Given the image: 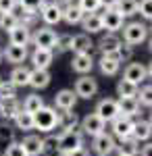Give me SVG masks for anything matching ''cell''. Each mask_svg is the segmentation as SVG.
Masks as SVG:
<instances>
[{
	"mask_svg": "<svg viewBox=\"0 0 152 156\" xmlns=\"http://www.w3.org/2000/svg\"><path fill=\"white\" fill-rule=\"evenodd\" d=\"M59 127V112L52 106L40 108L34 115V129H38L40 133H52Z\"/></svg>",
	"mask_w": 152,
	"mask_h": 156,
	"instance_id": "1",
	"label": "cell"
},
{
	"mask_svg": "<svg viewBox=\"0 0 152 156\" xmlns=\"http://www.w3.org/2000/svg\"><path fill=\"white\" fill-rule=\"evenodd\" d=\"M56 137H59V148H60V152H63V156L71 154V152L77 150V148H83V133H81V129L60 131Z\"/></svg>",
	"mask_w": 152,
	"mask_h": 156,
	"instance_id": "2",
	"label": "cell"
},
{
	"mask_svg": "<svg viewBox=\"0 0 152 156\" xmlns=\"http://www.w3.org/2000/svg\"><path fill=\"white\" fill-rule=\"evenodd\" d=\"M148 37V27L140 21H131V23L123 25V42L129 46H138L142 42H146Z\"/></svg>",
	"mask_w": 152,
	"mask_h": 156,
	"instance_id": "3",
	"label": "cell"
},
{
	"mask_svg": "<svg viewBox=\"0 0 152 156\" xmlns=\"http://www.w3.org/2000/svg\"><path fill=\"white\" fill-rule=\"evenodd\" d=\"M92 150L96 156H110L113 152H117V140L113 137V133H100L92 137Z\"/></svg>",
	"mask_w": 152,
	"mask_h": 156,
	"instance_id": "4",
	"label": "cell"
},
{
	"mask_svg": "<svg viewBox=\"0 0 152 156\" xmlns=\"http://www.w3.org/2000/svg\"><path fill=\"white\" fill-rule=\"evenodd\" d=\"M133 129H136V121L129 119V117H123L119 115L115 121H110V133L115 140H125V137H131L133 135Z\"/></svg>",
	"mask_w": 152,
	"mask_h": 156,
	"instance_id": "5",
	"label": "cell"
},
{
	"mask_svg": "<svg viewBox=\"0 0 152 156\" xmlns=\"http://www.w3.org/2000/svg\"><path fill=\"white\" fill-rule=\"evenodd\" d=\"M79 129H81L83 135L96 137V135H100V133L106 131V123L100 119L96 112H88V115L81 119V123H79Z\"/></svg>",
	"mask_w": 152,
	"mask_h": 156,
	"instance_id": "6",
	"label": "cell"
},
{
	"mask_svg": "<svg viewBox=\"0 0 152 156\" xmlns=\"http://www.w3.org/2000/svg\"><path fill=\"white\" fill-rule=\"evenodd\" d=\"M73 92L77 94V98H83V100H92L96 94H98V81L94 79L92 75H81L75 85H73Z\"/></svg>",
	"mask_w": 152,
	"mask_h": 156,
	"instance_id": "7",
	"label": "cell"
},
{
	"mask_svg": "<svg viewBox=\"0 0 152 156\" xmlns=\"http://www.w3.org/2000/svg\"><path fill=\"white\" fill-rule=\"evenodd\" d=\"M56 37L59 34L50 27H40L31 34V42H34L35 48H44V50H54V44H56Z\"/></svg>",
	"mask_w": 152,
	"mask_h": 156,
	"instance_id": "8",
	"label": "cell"
},
{
	"mask_svg": "<svg viewBox=\"0 0 152 156\" xmlns=\"http://www.w3.org/2000/svg\"><path fill=\"white\" fill-rule=\"evenodd\" d=\"M100 119L104 121V123H110V121H115L121 115V110H119V100L115 98H104V100H100L98 104H96V110H94Z\"/></svg>",
	"mask_w": 152,
	"mask_h": 156,
	"instance_id": "9",
	"label": "cell"
},
{
	"mask_svg": "<svg viewBox=\"0 0 152 156\" xmlns=\"http://www.w3.org/2000/svg\"><path fill=\"white\" fill-rule=\"evenodd\" d=\"M100 17H102V27H104L108 34H117L119 29H123L125 17H123L117 9H108V11H104Z\"/></svg>",
	"mask_w": 152,
	"mask_h": 156,
	"instance_id": "10",
	"label": "cell"
},
{
	"mask_svg": "<svg viewBox=\"0 0 152 156\" xmlns=\"http://www.w3.org/2000/svg\"><path fill=\"white\" fill-rule=\"evenodd\" d=\"M40 17H42V21L46 23V27L56 25V23L63 21V6L56 4V2H46V4L42 6V11H40Z\"/></svg>",
	"mask_w": 152,
	"mask_h": 156,
	"instance_id": "11",
	"label": "cell"
},
{
	"mask_svg": "<svg viewBox=\"0 0 152 156\" xmlns=\"http://www.w3.org/2000/svg\"><path fill=\"white\" fill-rule=\"evenodd\" d=\"M146 77H148V69L142 62H129L127 67H125V71H123V79H127V81H131V83H136V85L144 83Z\"/></svg>",
	"mask_w": 152,
	"mask_h": 156,
	"instance_id": "12",
	"label": "cell"
},
{
	"mask_svg": "<svg viewBox=\"0 0 152 156\" xmlns=\"http://www.w3.org/2000/svg\"><path fill=\"white\" fill-rule=\"evenodd\" d=\"M77 94L73 92V90H60L54 94V108L56 110H73V108L77 106Z\"/></svg>",
	"mask_w": 152,
	"mask_h": 156,
	"instance_id": "13",
	"label": "cell"
},
{
	"mask_svg": "<svg viewBox=\"0 0 152 156\" xmlns=\"http://www.w3.org/2000/svg\"><path fill=\"white\" fill-rule=\"evenodd\" d=\"M23 110L19 98H2L0 100V117L4 121H15V117Z\"/></svg>",
	"mask_w": 152,
	"mask_h": 156,
	"instance_id": "14",
	"label": "cell"
},
{
	"mask_svg": "<svg viewBox=\"0 0 152 156\" xmlns=\"http://www.w3.org/2000/svg\"><path fill=\"white\" fill-rule=\"evenodd\" d=\"M2 54H4V58L13 62L15 67L17 65H23L27 56H29V52H27V46H15V44H9L6 48L2 50Z\"/></svg>",
	"mask_w": 152,
	"mask_h": 156,
	"instance_id": "15",
	"label": "cell"
},
{
	"mask_svg": "<svg viewBox=\"0 0 152 156\" xmlns=\"http://www.w3.org/2000/svg\"><path fill=\"white\" fill-rule=\"evenodd\" d=\"M94 46L96 44L88 34H77V36H73V42H71V52L73 54H92Z\"/></svg>",
	"mask_w": 152,
	"mask_h": 156,
	"instance_id": "16",
	"label": "cell"
},
{
	"mask_svg": "<svg viewBox=\"0 0 152 156\" xmlns=\"http://www.w3.org/2000/svg\"><path fill=\"white\" fill-rule=\"evenodd\" d=\"M98 67H100V71L104 73V75L113 77V75H117L119 69H121V60L117 58V54H100Z\"/></svg>",
	"mask_w": 152,
	"mask_h": 156,
	"instance_id": "17",
	"label": "cell"
},
{
	"mask_svg": "<svg viewBox=\"0 0 152 156\" xmlns=\"http://www.w3.org/2000/svg\"><path fill=\"white\" fill-rule=\"evenodd\" d=\"M71 69L79 75H90L94 69V58L92 54H75L71 60Z\"/></svg>",
	"mask_w": 152,
	"mask_h": 156,
	"instance_id": "18",
	"label": "cell"
},
{
	"mask_svg": "<svg viewBox=\"0 0 152 156\" xmlns=\"http://www.w3.org/2000/svg\"><path fill=\"white\" fill-rule=\"evenodd\" d=\"M21 146L25 148L27 156H40L42 150H44V137H40L35 133H27L23 137V142H21Z\"/></svg>",
	"mask_w": 152,
	"mask_h": 156,
	"instance_id": "19",
	"label": "cell"
},
{
	"mask_svg": "<svg viewBox=\"0 0 152 156\" xmlns=\"http://www.w3.org/2000/svg\"><path fill=\"white\" fill-rule=\"evenodd\" d=\"M121 44H123V40H121L117 34H106V36L100 37V42H98L96 46L100 50V54H115Z\"/></svg>",
	"mask_w": 152,
	"mask_h": 156,
	"instance_id": "20",
	"label": "cell"
},
{
	"mask_svg": "<svg viewBox=\"0 0 152 156\" xmlns=\"http://www.w3.org/2000/svg\"><path fill=\"white\" fill-rule=\"evenodd\" d=\"M29 79H31V69L25 67V65H17L11 71V77H9V81H11L15 87H25V85H29Z\"/></svg>",
	"mask_w": 152,
	"mask_h": 156,
	"instance_id": "21",
	"label": "cell"
},
{
	"mask_svg": "<svg viewBox=\"0 0 152 156\" xmlns=\"http://www.w3.org/2000/svg\"><path fill=\"white\" fill-rule=\"evenodd\" d=\"M31 65L34 69H48L52 65V58H54V52L52 50H44V48H35L31 52Z\"/></svg>",
	"mask_w": 152,
	"mask_h": 156,
	"instance_id": "22",
	"label": "cell"
},
{
	"mask_svg": "<svg viewBox=\"0 0 152 156\" xmlns=\"http://www.w3.org/2000/svg\"><path fill=\"white\" fill-rule=\"evenodd\" d=\"M31 42V29H27L25 25H17L13 31H9V44L15 46H27Z\"/></svg>",
	"mask_w": 152,
	"mask_h": 156,
	"instance_id": "23",
	"label": "cell"
},
{
	"mask_svg": "<svg viewBox=\"0 0 152 156\" xmlns=\"http://www.w3.org/2000/svg\"><path fill=\"white\" fill-rule=\"evenodd\" d=\"M81 119L77 117V112L73 110H63L59 112V129L60 131H71V129H79Z\"/></svg>",
	"mask_w": 152,
	"mask_h": 156,
	"instance_id": "24",
	"label": "cell"
},
{
	"mask_svg": "<svg viewBox=\"0 0 152 156\" xmlns=\"http://www.w3.org/2000/svg\"><path fill=\"white\" fill-rule=\"evenodd\" d=\"M50 79H52V75L48 69H31V79H29V85L34 87V90H44L50 85Z\"/></svg>",
	"mask_w": 152,
	"mask_h": 156,
	"instance_id": "25",
	"label": "cell"
},
{
	"mask_svg": "<svg viewBox=\"0 0 152 156\" xmlns=\"http://www.w3.org/2000/svg\"><path fill=\"white\" fill-rule=\"evenodd\" d=\"M81 27H83V31H85L88 36H90V34H98V31H102V29H104V27H102V17H100L98 12L83 15Z\"/></svg>",
	"mask_w": 152,
	"mask_h": 156,
	"instance_id": "26",
	"label": "cell"
},
{
	"mask_svg": "<svg viewBox=\"0 0 152 156\" xmlns=\"http://www.w3.org/2000/svg\"><path fill=\"white\" fill-rule=\"evenodd\" d=\"M117 100H119V110H121L123 117L133 119V117L140 115V102H138V98H117Z\"/></svg>",
	"mask_w": 152,
	"mask_h": 156,
	"instance_id": "27",
	"label": "cell"
},
{
	"mask_svg": "<svg viewBox=\"0 0 152 156\" xmlns=\"http://www.w3.org/2000/svg\"><path fill=\"white\" fill-rule=\"evenodd\" d=\"M117 154H123V156H138L140 154V142L131 135V137H125L117 142Z\"/></svg>",
	"mask_w": 152,
	"mask_h": 156,
	"instance_id": "28",
	"label": "cell"
},
{
	"mask_svg": "<svg viewBox=\"0 0 152 156\" xmlns=\"http://www.w3.org/2000/svg\"><path fill=\"white\" fill-rule=\"evenodd\" d=\"M21 106H23L25 112H31V115H35L40 108L46 106V102H44V98L40 96L38 92H34V94H27V96L23 98V102H21Z\"/></svg>",
	"mask_w": 152,
	"mask_h": 156,
	"instance_id": "29",
	"label": "cell"
},
{
	"mask_svg": "<svg viewBox=\"0 0 152 156\" xmlns=\"http://www.w3.org/2000/svg\"><path fill=\"white\" fill-rule=\"evenodd\" d=\"M133 137L138 140V142H150V137H152V123L150 121H136V129H133Z\"/></svg>",
	"mask_w": 152,
	"mask_h": 156,
	"instance_id": "30",
	"label": "cell"
},
{
	"mask_svg": "<svg viewBox=\"0 0 152 156\" xmlns=\"http://www.w3.org/2000/svg\"><path fill=\"white\" fill-rule=\"evenodd\" d=\"M83 19V11L77 4H69V6H63V21L69 25H77L81 23Z\"/></svg>",
	"mask_w": 152,
	"mask_h": 156,
	"instance_id": "31",
	"label": "cell"
},
{
	"mask_svg": "<svg viewBox=\"0 0 152 156\" xmlns=\"http://www.w3.org/2000/svg\"><path fill=\"white\" fill-rule=\"evenodd\" d=\"M140 92V85L131 83L127 79H119L117 81V96L119 98H138Z\"/></svg>",
	"mask_w": 152,
	"mask_h": 156,
	"instance_id": "32",
	"label": "cell"
},
{
	"mask_svg": "<svg viewBox=\"0 0 152 156\" xmlns=\"http://www.w3.org/2000/svg\"><path fill=\"white\" fill-rule=\"evenodd\" d=\"M15 129H19V131H31L34 129V115L31 112H25V110H21L17 117H15Z\"/></svg>",
	"mask_w": 152,
	"mask_h": 156,
	"instance_id": "33",
	"label": "cell"
},
{
	"mask_svg": "<svg viewBox=\"0 0 152 156\" xmlns=\"http://www.w3.org/2000/svg\"><path fill=\"white\" fill-rule=\"evenodd\" d=\"M15 127H13L9 121H4V123H0V146H11L15 142Z\"/></svg>",
	"mask_w": 152,
	"mask_h": 156,
	"instance_id": "34",
	"label": "cell"
},
{
	"mask_svg": "<svg viewBox=\"0 0 152 156\" xmlns=\"http://www.w3.org/2000/svg\"><path fill=\"white\" fill-rule=\"evenodd\" d=\"M19 25V15L17 12H0V29L2 31H13Z\"/></svg>",
	"mask_w": 152,
	"mask_h": 156,
	"instance_id": "35",
	"label": "cell"
},
{
	"mask_svg": "<svg viewBox=\"0 0 152 156\" xmlns=\"http://www.w3.org/2000/svg\"><path fill=\"white\" fill-rule=\"evenodd\" d=\"M42 154L44 156H63L59 148V137L56 135H48L44 137V150H42Z\"/></svg>",
	"mask_w": 152,
	"mask_h": 156,
	"instance_id": "36",
	"label": "cell"
},
{
	"mask_svg": "<svg viewBox=\"0 0 152 156\" xmlns=\"http://www.w3.org/2000/svg\"><path fill=\"white\" fill-rule=\"evenodd\" d=\"M115 9L123 17H133V15H138V0H117Z\"/></svg>",
	"mask_w": 152,
	"mask_h": 156,
	"instance_id": "37",
	"label": "cell"
},
{
	"mask_svg": "<svg viewBox=\"0 0 152 156\" xmlns=\"http://www.w3.org/2000/svg\"><path fill=\"white\" fill-rule=\"evenodd\" d=\"M71 42H73V36H71V34H60V36L56 37V44H54V50H52V52H56V54L69 52Z\"/></svg>",
	"mask_w": 152,
	"mask_h": 156,
	"instance_id": "38",
	"label": "cell"
},
{
	"mask_svg": "<svg viewBox=\"0 0 152 156\" xmlns=\"http://www.w3.org/2000/svg\"><path fill=\"white\" fill-rule=\"evenodd\" d=\"M17 4L23 9V11H29V12H38L42 11V6L46 4V0H17Z\"/></svg>",
	"mask_w": 152,
	"mask_h": 156,
	"instance_id": "39",
	"label": "cell"
},
{
	"mask_svg": "<svg viewBox=\"0 0 152 156\" xmlns=\"http://www.w3.org/2000/svg\"><path fill=\"white\" fill-rule=\"evenodd\" d=\"M138 102L142 106L152 108V85H142L140 92H138Z\"/></svg>",
	"mask_w": 152,
	"mask_h": 156,
	"instance_id": "40",
	"label": "cell"
},
{
	"mask_svg": "<svg viewBox=\"0 0 152 156\" xmlns=\"http://www.w3.org/2000/svg\"><path fill=\"white\" fill-rule=\"evenodd\" d=\"M77 6L83 11V15H90V12H98V9H102L100 0H77Z\"/></svg>",
	"mask_w": 152,
	"mask_h": 156,
	"instance_id": "41",
	"label": "cell"
},
{
	"mask_svg": "<svg viewBox=\"0 0 152 156\" xmlns=\"http://www.w3.org/2000/svg\"><path fill=\"white\" fill-rule=\"evenodd\" d=\"M115 54H117V58L121 60V62H129V60H131V56H133V46H129V44H125V42H123Z\"/></svg>",
	"mask_w": 152,
	"mask_h": 156,
	"instance_id": "42",
	"label": "cell"
},
{
	"mask_svg": "<svg viewBox=\"0 0 152 156\" xmlns=\"http://www.w3.org/2000/svg\"><path fill=\"white\" fill-rule=\"evenodd\" d=\"M2 156H27V152H25V148L21 146V142H13L11 146L4 148V154Z\"/></svg>",
	"mask_w": 152,
	"mask_h": 156,
	"instance_id": "43",
	"label": "cell"
},
{
	"mask_svg": "<svg viewBox=\"0 0 152 156\" xmlns=\"http://www.w3.org/2000/svg\"><path fill=\"white\" fill-rule=\"evenodd\" d=\"M138 12L144 19L152 21V0H138Z\"/></svg>",
	"mask_w": 152,
	"mask_h": 156,
	"instance_id": "44",
	"label": "cell"
},
{
	"mask_svg": "<svg viewBox=\"0 0 152 156\" xmlns=\"http://www.w3.org/2000/svg\"><path fill=\"white\" fill-rule=\"evenodd\" d=\"M2 98H17V87L11 81H2L0 85V100Z\"/></svg>",
	"mask_w": 152,
	"mask_h": 156,
	"instance_id": "45",
	"label": "cell"
},
{
	"mask_svg": "<svg viewBox=\"0 0 152 156\" xmlns=\"http://www.w3.org/2000/svg\"><path fill=\"white\" fill-rule=\"evenodd\" d=\"M17 6V0H0V12H13Z\"/></svg>",
	"mask_w": 152,
	"mask_h": 156,
	"instance_id": "46",
	"label": "cell"
},
{
	"mask_svg": "<svg viewBox=\"0 0 152 156\" xmlns=\"http://www.w3.org/2000/svg\"><path fill=\"white\" fill-rule=\"evenodd\" d=\"M140 156H152V142H146L140 148Z\"/></svg>",
	"mask_w": 152,
	"mask_h": 156,
	"instance_id": "47",
	"label": "cell"
},
{
	"mask_svg": "<svg viewBox=\"0 0 152 156\" xmlns=\"http://www.w3.org/2000/svg\"><path fill=\"white\" fill-rule=\"evenodd\" d=\"M65 156H90V152H88V148L83 146V148H77V150H73L71 154H65Z\"/></svg>",
	"mask_w": 152,
	"mask_h": 156,
	"instance_id": "48",
	"label": "cell"
},
{
	"mask_svg": "<svg viewBox=\"0 0 152 156\" xmlns=\"http://www.w3.org/2000/svg\"><path fill=\"white\" fill-rule=\"evenodd\" d=\"M100 4H102L104 11H108V9H115L117 6V0H100Z\"/></svg>",
	"mask_w": 152,
	"mask_h": 156,
	"instance_id": "49",
	"label": "cell"
},
{
	"mask_svg": "<svg viewBox=\"0 0 152 156\" xmlns=\"http://www.w3.org/2000/svg\"><path fill=\"white\" fill-rule=\"evenodd\" d=\"M56 4H60V6H69V4H73V0H54Z\"/></svg>",
	"mask_w": 152,
	"mask_h": 156,
	"instance_id": "50",
	"label": "cell"
},
{
	"mask_svg": "<svg viewBox=\"0 0 152 156\" xmlns=\"http://www.w3.org/2000/svg\"><path fill=\"white\" fill-rule=\"evenodd\" d=\"M146 69H148V77H150V79H152V62H150V65H148V67H146Z\"/></svg>",
	"mask_w": 152,
	"mask_h": 156,
	"instance_id": "51",
	"label": "cell"
},
{
	"mask_svg": "<svg viewBox=\"0 0 152 156\" xmlns=\"http://www.w3.org/2000/svg\"><path fill=\"white\" fill-rule=\"evenodd\" d=\"M148 48H150V52H152V37H150V42H148Z\"/></svg>",
	"mask_w": 152,
	"mask_h": 156,
	"instance_id": "52",
	"label": "cell"
},
{
	"mask_svg": "<svg viewBox=\"0 0 152 156\" xmlns=\"http://www.w3.org/2000/svg\"><path fill=\"white\" fill-rule=\"evenodd\" d=\"M2 58H4V54H2V50H0V60H2Z\"/></svg>",
	"mask_w": 152,
	"mask_h": 156,
	"instance_id": "53",
	"label": "cell"
},
{
	"mask_svg": "<svg viewBox=\"0 0 152 156\" xmlns=\"http://www.w3.org/2000/svg\"><path fill=\"white\" fill-rule=\"evenodd\" d=\"M148 121H150V123H152V112H150V119H148Z\"/></svg>",
	"mask_w": 152,
	"mask_h": 156,
	"instance_id": "54",
	"label": "cell"
},
{
	"mask_svg": "<svg viewBox=\"0 0 152 156\" xmlns=\"http://www.w3.org/2000/svg\"><path fill=\"white\" fill-rule=\"evenodd\" d=\"M0 85H2V79H0Z\"/></svg>",
	"mask_w": 152,
	"mask_h": 156,
	"instance_id": "55",
	"label": "cell"
},
{
	"mask_svg": "<svg viewBox=\"0 0 152 156\" xmlns=\"http://www.w3.org/2000/svg\"><path fill=\"white\" fill-rule=\"evenodd\" d=\"M150 31H152V25H150Z\"/></svg>",
	"mask_w": 152,
	"mask_h": 156,
	"instance_id": "56",
	"label": "cell"
},
{
	"mask_svg": "<svg viewBox=\"0 0 152 156\" xmlns=\"http://www.w3.org/2000/svg\"><path fill=\"white\" fill-rule=\"evenodd\" d=\"M117 156H123V154H117Z\"/></svg>",
	"mask_w": 152,
	"mask_h": 156,
	"instance_id": "57",
	"label": "cell"
},
{
	"mask_svg": "<svg viewBox=\"0 0 152 156\" xmlns=\"http://www.w3.org/2000/svg\"><path fill=\"white\" fill-rule=\"evenodd\" d=\"M0 156H2V154H0Z\"/></svg>",
	"mask_w": 152,
	"mask_h": 156,
	"instance_id": "58",
	"label": "cell"
}]
</instances>
